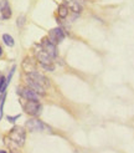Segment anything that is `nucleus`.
<instances>
[{"label":"nucleus","mask_w":134,"mask_h":153,"mask_svg":"<svg viewBox=\"0 0 134 153\" xmlns=\"http://www.w3.org/2000/svg\"><path fill=\"white\" fill-rule=\"evenodd\" d=\"M7 140H10L14 144H16V146L21 147L24 146V143L26 141V132L25 129L20 127V126H15L10 129L9 132V136H7Z\"/></svg>","instance_id":"nucleus-1"},{"label":"nucleus","mask_w":134,"mask_h":153,"mask_svg":"<svg viewBox=\"0 0 134 153\" xmlns=\"http://www.w3.org/2000/svg\"><path fill=\"white\" fill-rule=\"evenodd\" d=\"M25 127L27 131L30 132H41L43 129H50L42 121L37 120V118H30L25 122Z\"/></svg>","instance_id":"nucleus-2"},{"label":"nucleus","mask_w":134,"mask_h":153,"mask_svg":"<svg viewBox=\"0 0 134 153\" xmlns=\"http://www.w3.org/2000/svg\"><path fill=\"white\" fill-rule=\"evenodd\" d=\"M24 111L30 114L32 117H36L39 116L42 111V105L39 102V101H26V103L24 105Z\"/></svg>","instance_id":"nucleus-3"},{"label":"nucleus","mask_w":134,"mask_h":153,"mask_svg":"<svg viewBox=\"0 0 134 153\" xmlns=\"http://www.w3.org/2000/svg\"><path fill=\"white\" fill-rule=\"evenodd\" d=\"M47 39H49L52 44H55V45H57L58 42H61V41L65 39V31H63V29H61V27H55V29L50 30Z\"/></svg>","instance_id":"nucleus-4"},{"label":"nucleus","mask_w":134,"mask_h":153,"mask_svg":"<svg viewBox=\"0 0 134 153\" xmlns=\"http://www.w3.org/2000/svg\"><path fill=\"white\" fill-rule=\"evenodd\" d=\"M40 46L45 50V51H46L47 53H49V55L52 57V59H56L57 56H58V51H57V46H56V45L55 44H52L49 39H47V37H46V39H43L42 41H41V45H40Z\"/></svg>","instance_id":"nucleus-5"},{"label":"nucleus","mask_w":134,"mask_h":153,"mask_svg":"<svg viewBox=\"0 0 134 153\" xmlns=\"http://www.w3.org/2000/svg\"><path fill=\"white\" fill-rule=\"evenodd\" d=\"M26 76H29L31 80H34L35 82H37V83H40L41 86H43L45 88L46 87H49L50 86V81H49V79L46 77V76H43L42 74H40V72H37V71H32V72H29V74H26Z\"/></svg>","instance_id":"nucleus-6"},{"label":"nucleus","mask_w":134,"mask_h":153,"mask_svg":"<svg viewBox=\"0 0 134 153\" xmlns=\"http://www.w3.org/2000/svg\"><path fill=\"white\" fill-rule=\"evenodd\" d=\"M19 94L25 98V100H30V101H39L40 100V95L36 94L32 88L30 87H24V88H20L19 90Z\"/></svg>","instance_id":"nucleus-7"},{"label":"nucleus","mask_w":134,"mask_h":153,"mask_svg":"<svg viewBox=\"0 0 134 153\" xmlns=\"http://www.w3.org/2000/svg\"><path fill=\"white\" fill-rule=\"evenodd\" d=\"M0 14H1L3 20H9L11 18L13 11L9 0H0Z\"/></svg>","instance_id":"nucleus-8"},{"label":"nucleus","mask_w":134,"mask_h":153,"mask_svg":"<svg viewBox=\"0 0 134 153\" xmlns=\"http://www.w3.org/2000/svg\"><path fill=\"white\" fill-rule=\"evenodd\" d=\"M36 59L40 62V65H51L52 64V57L42 48L36 51Z\"/></svg>","instance_id":"nucleus-9"},{"label":"nucleus","mask_w":134,"mask_h":153,"mask_svg":"<svg viewBox=\"0 0 134 153\" xmlns=\"http://www.w3.org/2000/svg\"><path fill=\"white\" fill-rule=\"evenodd\" d=\"M25 82H26V85H27V87H30V88H32L36 94H39L40 96H43L45 94V87L43 86H41L40 83H37V82H35L34 80H31L29 77V76H25Z\"/></svg>","instance_id":"nucleus-10"},{"label":"nucleus","mask_w":134,"mask_h":153,"mask_svg":"<svg viewBox=\"0 0 134 153\" xmlns=\"http://www.w3.org/2000/svg\"><path fill=\"white\" fill-rule=\"evenodd\" d=\"M68 11H70V9H68V6H67L66 4H61L58 6V18H61V19H66L67 18V15H68Z\"/></svg>","instance_id":"nucleus-11"},{"label":"nucleus","mask_w":134,"mask_h":153,"mask_svg":"<svg viewBox=\"0 0 134 153\" xmlns=\"http://www.w3.org/2000/svg\"><path fill=\"white\" fill-rule=\"evenodd\" d=\"M3 41H4V44L6 45V46H9V48H13L15 45L14 37L11 35H9V34H3Z\"/></svg>","instance_id":"nucleus-12"},{"label":"nucleus","mask_w":134,"mask_h":153,"mask_svg":"<svg viewBox=\"0 0 134 153\" xmlns=\"http://www.w3.org/2000/svg\"><path fill=\"white\" fill-rule=\"evenodd\" d=\"M7 88V83H6V77L5 76H0V94L5 92Z\"/></svg>","instance_id":"nucleus-13"},{"label":"nucleus","mask_w":134,"mask_h":153,"mask_svg":"<svg viewBox=\"0 0 134 153\" xmlns=\"http://www.w3.org/2000/svg\"><path fill=\"white\" fill-rule=\"evenodd\" d=\"M5 98H6V91L1 94V97H0V118L3 117L4 113V103H5Z\"/></svg>","instance_id":"nucleus-14"},{"label":"nucleus","mask_w":134,"mask_h":153,"mask_svg":"<svg viewBox=\"0 0 134 153\" xmlns=\"http://www.w3.org/2000/svg\"><path fill=\"white\" fill-rule=\"evenodd\" d=\"M25 22H26V16H25V15H19V18L16 20L18 27H22V26L25 25Z\"/></svg>","instance_id":"nucleus-15"},{"label":"nucleus","mask_w":134,"mask_h":153,"mask_svg":"<svg viewBox=\"0 0 134 153\" xmlns=\"http://www.w3.org/2000/svg\"><path fill=\"white\" fill-rule=\"evenodd\" d=\"M15 70H16V66L14 65V66L11 67V70L9 71V75H7V77H6V83H7V86H9V83H10V81H11V79H13V75H14Z\"/></svg>","instance_id":"nucleus-16"},{"label":"nucleus","mask_w":134,"mask_h":153,"mask_svg":"<svg viewBox=\"0 0 134 153\" xmlns=\"http://www.w3.org/2000/svg\"><path fill=\"white\" fill-rule=\"evenodd\" d=\"M20 116H21V114H16V116H6V120L9 122H11V123H14V122L16 121L18 118H20Z\"/></svg>","instance_id":"nucleus-17"},{"label":"nucleus","mask_w":134,"mask_h":153,"mask_svg":"<svg viewBox=\"0 0 134 153\" xmlns=\"http://www.w3.org/2000/svg\"><path fill=\"white\" fill-rule=\"evenodd\" d=\"M1 56H3V48L0 46V57H1Z\"/></svg>","instance_id":"nucleus-18"},{"label":"nucleus","mask_w":134,"mask_h":153,"mask_svg":"<svg viewBox=\"0 0 134 153\" xmlns=\"http://www.w3.org/2000/svg\"><path fill=\"white\" fill-rule=\"evenodd\" d=\"M0 153H7L6 151H4V149H0Z\"/></svg>","instance_id":"nucleus-19"}]
</instances>
